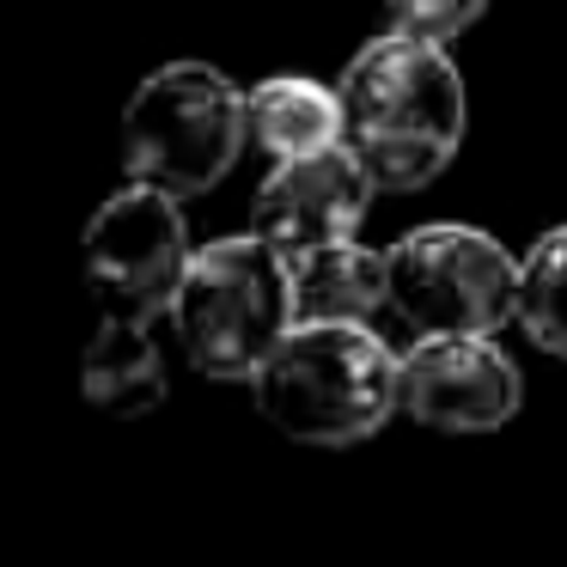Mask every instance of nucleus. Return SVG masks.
Returning <instances> with one entry per match:
<instances>
[{
	"label": "nucleus",
	"mask_w": 567,
	"mask_h": 567,
	"mask_svg": "<svg viewBox=\"0 0 567 567\" xmlns=\"http://www.w3.org/2000/svg\"><path fill=\"white\" fill-rule=\"evenodd\" d=\"M80 257H86V293L99 306V318L159 323L172 318L196 250H189L177 196H165L153 184H128L92 214Z\"/></svg>",
	"instance_id": "423d86ee"
},
{
	"label": "nucleus",
	"mask_w": 567,
	"mask_h": 567,
	"mask_svg": "<svg viewBox=\"0 0 567 567\" xmlns=\"http://www.w3.org/2000/svg\"><path fill=\"white\" fill-rule=\"evenodd\" d=\"M250 141V104L220 68L165 62L128 92L123 111V172L128 184H153L189 202L226 184Z\"/></svg>",
	"instance_id": "20e7f679"
},
{
	"label": "nucleus",
	"mask_w": 567,
	"mask_h": 567,
	"mask_svg": "<svg viewBox=\"0 0 567 567\" xmlns=\"http://www.w3.org/2000/svg\"><path fill=\"white\" fill-rule=\"evenodd\" d=\"M525 403L513 354L494 336H415L403 348V415L427 433H501Z\"/></svg>",
	"instance_id": "0eeeda50"
},
{
	"label": "nucleus",
	"mask_w": 567,
	"mask_h": 567,
	"mask_svg": "<svg viewBox=\"0 0 567 567\" xmlns=\"http://www.w3.org/2000/svg\"><path fill=\"white\" fill-rule=\"evenodd\" d=\"M391 31L403 38H427V43H452L488 13V0H384Z\"/></svg>",
	"instance_id": "ddd939ff"
},
{
	"label": "nucleus",
	"mask_w": 567,
	"mask_h": 567,
	"mask_svg": "<svg viewBox=\"0 0 567 567\" xmlns=\"http://www.w3.org/2000/svg\"><path fill=\"white\" fill-rule=\"evenodd\" d=\"M379 184L367 177V165L348 147L311 153V159H281L269 177L257 184L250 202V233L269 238L287 262L311 257L323 245H342L360 233Z\"/></svg>",
	"instance_id": "6e6552de"
},
{
	"label": "nucleus",
	"mask_w": 567,
	"mask_h": 567,
	"mask_svg": "<svg viewBox=\"0 0 567 567\" xmlns=\"http://www.w3.org/2000/svg\"><path fill=\"white\" fill-rule=\"evenodd\" d=\"M342 147L384 196L427 189L464 147V80L445 43L384 31L342 74Z\"/></svg>",
	"instance_id": "f257e3e1"
},
{
	"label": "nucleus",
	"mask_w": 567,
	"mask_h": 567,
	"mask_svg": "<svg viewBox=\"0 0 567 567\" xmlns=\"http://www.w3.org/2000/svg\"><path fill=\"white\" fill-rule=\"evenodd\" d=\"M384 257H391V311L415 336H501L506 323H518L525 257H513L482 226H415Z\"/></svg>",
	"instance_id": "39448f33"
},
{
	"label": "nucleus",
	"mask_w": 567,
	"mask_h": 567,
	"mask_svg": "<svg viewBox=\"0 0 567 567\" xmlns=\"http://www.w3.org/2000/svg\"><path fill=\"white\" fill-rule=\"evenodd\" d=\"M287 269H293L299 323H372L379 311H391V257L360 238L323 245Z\"/></svg>",
	"instance_id": "9d476101"
},
{
	"label": "nucleus",
	"mask_w": 567,
	"mask_h": 567,
	"mask_svg": "<svg viewBox=\"0 0 567 567\" xmlns=\"http://www.w3.org/2000/svg\"><path fill=\"white\" fill-rule=\"evenodd\" d=\"M245 104H250V141L275 165L342 147V92H330L323 80L275 74V80H257L245 92Z\"/></svg>",
	"instance_id": "9b49d317"
},
{
	"label": "nucleus",
	"mask_w": 567,
	"mask_h": 567,
	"mask_svg": "<svg viewBox=\"0 0 567 567\" xmlns=\"http://www.w3.org/2000/svg\"><path fill=\"white\" fill-rule=\"evenodd\" d=\"M172 379H165V354L153 342V323H123V318H99L86 354H80V396L99 415L135 421L153 415L165 403Z\"/></svg>",
	"instance_id": "1a4fd4ad"
},
{
	"label": "nucleus",
	"mask_w": 567,
	"mask_h": 567,
	"mask_svg": "<svg viewBox=\"0 0 567 567\" xmlns=\"http://www.w3.org/2000/svg\"><path fill=\"white\" fill-rule=\"evenodd\" d=\"M257 415L299 445H360L403 415V354L372 323H293L250 379Z\"/></svg>",
	"instance_id": "f03ea898"
},
{
	"label": "nucleus",
	"mask_w": 567,
	"mask_h": 567,
	"mask_svg": "<svg viewBox=\"0 0 567 567\" xmlns=\"http://www.w3.org/2000/svg\"><path fill=\"white\" fill-rule=\"evenodd\" d=\"M518 330L549 360H567V226H549L518 269Z\"/></svg>",
	"instance_id": "f8f14e48"
},
{
	"label": "nucleus",
	"mask_w": 567,
	"mask_h": 567,
	"mask_svg": "<svg viewBox=\"0 0 567 567\" xmlns=\"http://www.w3.org/2000/svg\"><path fill=\"white\" fill-rule=\"evenodd\" d=\"M172 323H177V342H184L189 367L202 379L250 384L257 367L275 354V342L299 323L293 269L257 233L214 238V245H202L189 257Z\"/></svg>",
	"instance_id": "7ed1b4c3"
}]
</instances>
